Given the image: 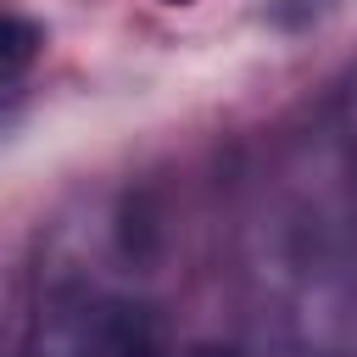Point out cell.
Masks as SVG:
<instances>
[{
  "instance_id": "obj_2",
  "label": "cell",
  "mask_w": 357,
  "mask_h": 357,
  "mask_svg": "<svg viewBox=\"0 0 357 357\" xmlns=\"http://www.w3.org/2000/svg\"><path fill=\"white\" fill-rule=\"evenodd\" d=\"M39 45H45V33H39L28 17H17V11H0V89H11V84H17V78L33 67Z\"/></svg>"
},
{
  "instance_id": "obj_4",
  "label": "cell",
  "mask_w": 357,
  "mask_h": 357,
  "mask_svg": "<svg viewBox=\"0 0 357 357\" xmlns=\"http://www.w3.org/2000/svg\"><path fill=\"white\" fill-rule=\"evenodd\" d=\"M167 6H184V0H167Z\"/></svg>"
},
{
  "instance_id": "obj_3",
  "label": "cell",
  "mask_w": 357,
  "mask_h": 357,
  "mask_svg": "<svg viewBox=\"0 0 357 357\" xmlns=\"http://www.w3.org/2000/svg\"><path fill=\"white\" fill-rule=\"evenodd\" d=\"M184 357H223V351H184Z\"/></svg>"
},
{
  "instance_id": "obj_1",
  "label": "cell",
  "mask_w": 357,
  "mask_h": 357,
  "mask_svg": "<svg viewBox=\"0 0 357 357\" xmlns=\"http://www.w3.org/2000/svg\"><path fill=\"white\" fill-rule=\"evenodd\" d=\"M28 357H167V346L156 312L139 296L67 279L39 301Z\"/></svg>"
}]
</instances>
